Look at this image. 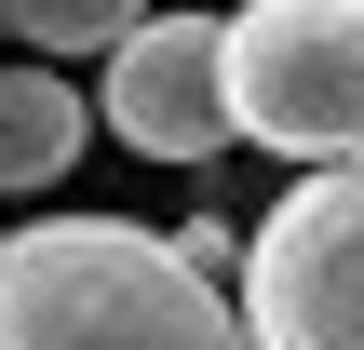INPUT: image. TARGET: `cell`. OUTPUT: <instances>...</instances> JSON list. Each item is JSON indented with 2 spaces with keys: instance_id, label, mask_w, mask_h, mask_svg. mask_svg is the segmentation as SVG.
Here are the masks:
<instances>
[{
  "instance_id": "6da1fadb",
  "label": "cell",
  "mask_w": 364,
  "mask_h": 350,
  "mask_svg": "<svg viewBox=\"0 0 364 350\" xmlns=\"http://www.w3.org/2000/svg\"><path fill=\"white\" fill-rule=\"evenodd\" d=\"M0 350H257V324L135 216H27L0 229Z\"/></svg>"
},
{
  "instance_id": "7a4b0ae2",
  "label": "cell",
  "mask_w": 364,
  "mask_h": 350,
  "mask_svg": "<svg viewBox=\"0 0 364 350\" xmlns=\"http://www.w3.org/2000/svg\"><path fill=\"white\" fill-rule=\"evenodd\" d=\"M230 135L270 162H364V0L230 13Z\"/></svg>"
},
{
  "instance_id": "3957f363",
  "label": "cell",
  "mask_w": 364,
  "mask_h": 350,
  "mask_svg": "<svg viewBox=\"0 0 364 350\" xmlns=\"http://www.w3.org/2000/svg\"><path fill=\"white\" fill-rule=\"evenodd\" d=\"M257 350H364V162H297V189L243 243Z\"/></svg>"
},
{
  "instance_id": "277c9868",
  "label": "cell",
  "mask_w": 364,
  "mask_h": 350,
  "mask_svg": "<svg viewBox=\"0 0 364 350\" xmlns=\"http://www.w3.org/2000/svg\"><path fill=\"white\" fill-rule=\"evenodd\" d=\"M95 121H108L135 162H216V148H230V27H216V13H135V27L108 40Z\"/></svg>"
},
{
  "instance_id": "5b68a950",
  "label": "cell",
  "mask_w": 364,
  "mask_h": 350,
  "mask_svg": "<svg viewBox=\"0 0 364 350\" xmlns=\"http://www.w3.org/2000/svg\"><path fill=\"white\" fill-rule=\"evenodd\" d=\"M81 148H95V94H81V81H54V54L0 67V202L68 189V162H81Z\"/></svg>"
},
{
  "instance_id": "8992f818",
  "label": "cell",
  "mask_w": 364,
  "mask_h": 350,
  "mask_svg": "<svg viewBox=\"0 0 364 350\" xmlns=\"http://www.w3.org/2000/svg\"><path fill=\"white\" fill-rule=\"evenodd\" d=\"M135 13H149V0H0V27H14L27 54H108Z\"/></svg>"
},
{
  "instance_id": "52a82bcc",
  "label": "cell",
  "mask_w": 364,
  "mask_h": 350,
  "mask_svg": "<svg viewBox=\"0 0 364 350\" xmlns=\"http://www.w3.org/2000/svg\"><path fill=\"white\" fill-rule=\"evenodd\" d=\"M176 243H189V256H203V270H216V283H230V270H243V243H230V216H189V229H176Z\"/></svg>"
}]
</instances>
